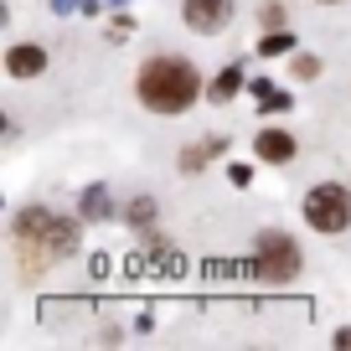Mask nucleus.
Masks as SVG:
<instances>
[{"label":"nucleus","instance_id":"16","mask_svg":"<svg viewBox=\"0 0 351 351\" xmlns=\"http://www.w3.org/2000/svg\"><path fill=\"white\" fill-rule=\"evenodd\" d=\"M336 346H346V351H351V326H346V330H336Z\"/></svg>","mask_w":351,"mask_h":351},{"label":"nucleus","instance_id":"10","mask_svg":"<svg viewBox=\"0 0 351 351\" xmlns=\"http://www.w3.org/2000/svg\"><path fill=\"white\" fill-rule=\"evenodd\" d=\"M238 88H243V67H222V77H217V83H212V99H232V93H238Z\"/></svg>","mask_w":351,"mask_h":351},{"label":"nucleus","instance_id":"7","mask_svg":"<svg viewBox=\"0 0 351 351\" xmlns=\"http://www.w3.org/2000/svg\"><path fill=\"white\" fill-rule=\"evenodd\" d=\"M77 207H83V217H88V222H99V217H109V212H114V202H109V191H104V186H88Z\"/></svg>","mask_w":351,"mask_h":351},{"label":"nucleus","instance_id":"6","mask_svg":"<svg viewBox=\"0 0 351 351\" xmlns=\"http://www.w3.org/2000/svg\"><path fill=\"white\" fill-rule=\"evenodd\" d=\"M253 150H258L269 165H289L295 160V134L289 130H263L258 140H253Z\"/></svg>","mask_w":351,"mask_h":351},{"label":"nucleus","instance_id":"13","mask_svg":"<svg viewBox=\"0 0 351 351\" xmlns=\"http://www.w3.org/2000/svg\"><path fill=\"white\" fill-rule=\"evenodd\" d=\"M295 73L300 77H320V62H315V57H295Z\"/></svg>","mask_w":351,"mask_h":351},{"label":"nucleus","instance_id":"14","mask_svg":"<svg viewBox=\"0 0 351 351\" xmlns=\"http://www.w3.org/2000/svg\"><path fill=\"white\" fill-rule=\"evenodd\" d=\"M263 26H269V32H279V26H285V11H279V5H263Z\"/></svg>","mask_w":351,"mask_h":351},{"label":"nucleus","instance_id":"2","mask_svg":"<svg viewBox=\"0 0 351 351\" xmlns=\"http://www.w3.org/2000/svg\"><path fill=\"white\" fill-rule=\"evenodd\" d=\"M248 274L263 279V285H289L300 274V248L285 232H258V258L248 263Z\"/></svg>","mask_w":351,"mask_h":351},{"label":"nucleus","instance_id":"9","mask_svg":"<svg viewBox=\"0 0 351 351\" xmlns=\"http://www.w3.org/2000/svg\"><path fill=\"white\" fill-rule=\"evenodd\" d=\"M258 52L263 57H285V52H295V32H285V26H279V32H269L258 42Z\"/></svg>","mask_w":351,"mask_h":351},{"label":"nucleus","instance_id":"15","mask_svg":"<svg viewBox=\"0 0 351 351\" xmlns=\"http://www.w3.org/2000/svg\"><path fill=\"white\" fill-rule=\"evenodd\" d=\"M228 176H232V186H248V181H253V171H248V165H232Z\"/></svg>","mask_w":351,"mask_h":351},{"label":"nucleus","instance_id":"12","mask_svg":"<svg viewBox=\"0 0 351 351\" xmlns=\"http://www.w3.org/2000/svg\"><path fill=\"white\" fill-rule=\"evenodd\" d=\"M289 109V93H274V88H269V93H263V114H285Z\"/></svg>","mask_w":351,"mask_h":351},{"label":"nucleus","instance_id":"1","mask_svg":"<svg viewBox=\"0 0 351 351\" xmlns=\"http://www.w3.org/2000/svg\"><path fill=\"white\" fill-rule=\"evenodd\" d=\"M202 93V73L186 57H150L140 67V104L155 114H186Z\"/></svg>","mask_w":351,"mask_h":351},{"label":"nucleus","instance_id":"3","mask_svg":"<svg viewBox=\"0 0 351 351\" xmlns=\"http://www.w3.org/2000/svg\"><path fill=\"white\" fill-rule=\"evenodd\" d=\"M305 222L315 232H346V222H351V191L336 186V181H320V186L305 197Z\"/></svg>","mask_w":351,"mask_h":351},{"label":"nucleus","instance_id":"8","mask_svg":"<svg viewBox=\"0 0 351 351\" xmlns=\"http://www.w3.org/2000/svg\"><path fill=\"white\" fill-rule=\"evenodd\" d=\"M217 150H222V140H202V145H186V150H181V171H202V165H207Z\"/></svg>","mask_w":351,"mask_h":351},{"label":"nucleus","instance_id":"11","mask_svg":"<svg viewBox=\"0 0 351 351\" xmlns=\"http://www.w3.org/2000/svg\"><path fill=\"white\" fill-rule=\"evenodd\" d=\"M124 217L140 222V228H145V222H155V197H134V202H124Z\"/></svg>","mask_w":351,"mask_h":351},{"label":"nucleus","instance_id":"4","mask_svg":"<svg viewBox=\"0 0 351 351\" xmlns=\"http://www.w3.org/2000/svg\"><path fill=\"white\" fill-rule=\"evenodd\" d=\"M181 11H186V26H191V32L212 36V32H222V26L232 21V0H186Z\"/></svg>","mask_w":351,"mask_h":351},{"label":"nucleus","instance_id":"5","mask_svg":"<svg viewBox=\"0 0 351 351\" xmlns=\"http://www.w3.org/2000/svg\"><path fill=\"white\" fill-rule=\"evenodd\" d=\"M5 73L11 77H42L47 73V52L42 47H32V42H21V47H11V52H5Z\"/></svg>","mask_w":351,"mask_h":351}]
</instances>
